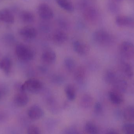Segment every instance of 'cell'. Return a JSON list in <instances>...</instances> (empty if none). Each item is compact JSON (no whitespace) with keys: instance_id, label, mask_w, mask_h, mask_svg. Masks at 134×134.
Masks as SVG:
<instances>
[{"instance_id":"1","label":"cell","mask_w":134,"mask_h":134,"mask_svg":"<svg viewBox=\"0 0 134 134\" xmlns=\"http://www.w3.org/2000/svg\"><path fill=\"white\" fill-rule=\"evenodd\" d=\"M43 84L39 79L32 78L29 79L22 85V91L32 94L38 93L42 89Z\"/></svg>"},{"instance_id":"2","label":"cell","mask_w":134,"mask_h":134,"mask_svg":"<svg viewBox=\"0 0 134 134\" xmlns=\"http://www.w3.org/2000/svg\"><path fill=\"white\" fill-rule=\"evenodd\" d=\"M15 52L18 58L23 61H30L34 57V51L30 47L24 44L17 45L16 47Z\"/></svg>"},{"instance_id":"3","label":"cell","mask_w":134,"mask_h":134,"mask_svg":"<svg viewBox=\"0 0 134 134\" xmlns=\"http://www.w3.org/2000/svg\"><path fill=\"white\" fill-rule=\"evenodd\" d=\"M93 37L96 42L103 45H109L113 42V37L111 35L103 30H98L95 31Z\"/></svg>"},{"instance_id":"4","label":"cell","mask_w":134,"mask_h":134,"mask_svg":"<svg viewBox=\"0 0 134 134\" xmlns=\"http://www.w3.org/2000/svg\"><path fill=\"white\" fill-rule=\"evenodd\" d=\"M120 54L127 59H133L134 57V45L130 41L123 42L120 46Z\"/></svg>"},{"instance_id":"5","label":"cell","mask_w":134,"mask_h":134,"mask_svg":"<svg viewBox=\"0 0 134 134\" xmlns=\"http://www.w3.org/2000/svg\"><path fill=\"white\" fill-rule=\"evenodd\" d=\"M37 12L39 16L43 19H51L54 17L53 10L48 5L45 3H42L38 6Z\"/></svg>"},{"instance_id":"6","label":"cell","mask_w":134,"mask_h":134,"mask_svg":"<svg viewBox=\"0 0 134 134\" xmlns=\"http://www.w3.org/2000/svg\"><path fill=\"white\" fill-rule=\"evenodd\" d=\"M19 33L23 37L27 39L35 38L38 34V32L36 28L34 27L30 26H27L22 28L20 30Z\"/></svg>"},{"instance_id":"7","label":"cell","mask_w":134,"mask_h":134,"mask_svg":"<svg viewBox=\"0 0 134 134\" xmlns=\"http://www.w3.org/2000/svg\"><path fill=\"white\" fill-rule=\"evenodd\" d=\"M73 49L74 51L81 56H85L89 53L90 48L89 46L82 42L79 41H75L73 42Z\"/></svg>"},{"instance_id":"8","label":"cell","mask_w":134,"mask_h":134,"mask_svg":"<svg viewBox=\"0 0 134 134\" xmlns=\"http://www.w3.org/2000/svg\"><path fill=\"white\" fill-rule=\"evenodd\" d=\"M27 114L31 119L36 120L42 118L44 115V112L43 109L40 106L35 105L29 109Z\"/></svg>"},{"instance_id":"9","label":"cell","mask_w":134,"mask_h":134,"mask_svg":"<svg viewBox=\"0 0 134 134\" xmlns=\"http://www.w3.org/2000/svg\"><path fill=\"white\" fill-rule=\"evenodd\" d=\"M115 21L119 26L134 27V20L129 17L122 15L118 16L116 18Z\"/></svg>"},{"instance_id":"10","label":"cell","mask_w":134,"mask_h":134,"mask_svg":"<svg viewBox=\"0 0 134 134\" xmlns=\"http://www.w3.org/2000/svg\"><path fill=\"white\" fill-rule=\"evenodd\" d=\"M41 59L42 61L46 64H53L56 61V54L52 50H47L43 52Z\"/></svg>"},{"instance_id":"11","label":"cell","mask_w":134,"mask_h":134,"mask_svg":"<svg viewBox=\"0 0 134 134\" xmlns=\"http://www.w3.org/2000/svg\"><path fill=\"white\" fill-rule=\"evenodd\" d=\"M29 101V97L26 92L24 91L19 92L14 97V102L17 106L19 107H23L26 105Z\"/></svg>"},{"instance_id":"12","label":"cell","mask_w":134,"mask_h":134,"mask_svg":"<svg viewBox=\"0 0 134 134\" xmlns=\"http://www.w3.org/2000/svg\"><path fill=\"white\" fill-rule=\"evenodd\" d=\"M0 20L9 24H12L15 22V17L10 10L4 9L0 10Z\"/></svg>"},{"instance_id":"13","label":"cell","mask_w":134,"mask_h":134,"mask_svg":"<svg viewBox=\"0 0 134 134\" xmlns=\"http://www.w3.org/2000/svg\"><path fill=\"white\" fill-rule=\"evenodd\" d=\"M120 68L123 74L127 78H131L133 76L134 70L130 64L126 61H121Z\"/></svg>"},{"instance_id":"14","label":"cell","mask_w":134,"mask_h":134,"mask_svg":"<svg viewBox=\"0 0 134 134\" xmlns=\"http://www.w3.org/2000/svg\"><path fill=\"white\" fill-rule=\"evenodd\" d=\"M109 98L111 102L113 104L118 105L122 104L124 98L121 93L115 90L109 91L108 93Z\"/></svg>"},{"instance_id":"15","label":"cell","mask_w":134,"mask_h":134,"mask_svg":"<svg viewBox=\"0 0 134 134\" xmlns=\"http://www.w3.org/2000/svg\"><path fill=\"white\" fill-rule=\"evenodd\" d=\"M114 90L119 93H125L128 88V84L126 80L121 79H117L112 85Z\"/></svg>"},{"instance_id":"16","label":"cell","mask_w":134,"mask_h":134,"mask_svg":"<svg viewBox=\"0 0 134 134\" xmlns=\"http://www.w3.org/2000/svg\"><path fill=\"white\" fill-rule=\"evenodd\" d=\"M12 67V61L9 57H5L0 61V69L6 74L8 75L10 73Z\"/></svg>"},{"instance_id":"17","label":"cell","mask_w":134,"mask_h":134,"mask_svg":"<svg viewBox=\"0 0 134 134\" xmlns=\"http://www.w3.org/2000/svg\"><path fill=\"white\" fill-rule=\"evenodd\" d=\"M53 39L55 43L62 44L67 41L68 35L63 31L58 30L55 31L53 34Z\"/></svg>"},{"instance_id":"18","label":"cell","mask_w":134,"mask_h":134,"mask_svg":"<svg viewBox=\"0 0 134 134\" xmlns=\"http://www.w3.org/2000/svg\"><path fill=\"white\" fill-rule=\"evenodd\" d=\"M86 78V72L83 67H79L76 68L74 74L75 80L79 84H82Z\"/></svg>"},{"instance_id":"19","label":"cell","mask_w":134,"mask_h":134,"mask_svg":"<svg viewBox=\"0 0 134 134\" xmlns=\"http://www.w3.org/2000/svg\"><path fill=\"white\" fill-rule=\"evenodd\" d=\"M65 92L67 98L70 101H73L76 96V90L75 85L69 84L66 86Z\"/></svg>"},{"instance_id":"20","label":"cell","mask_w":134,"mask_h":134,"mask_svg":"<svg viewBox=\"0 0 134 134\" xmlns=\"http://www.w3.org/2000/svg\"><path fill=\"white\" fill-rule=\"evenodd\" d=\"M93 100L91 95L85 94L81 98L80 100V105L82 108L88 109L90 108L93 105Z\"/></svg>"},{"instance_id":"21","label":"cell","mask_w":134,"mask_h":134,"mask_svg":"<svg viewBox=\"0 0 134 134\" xmlns=\"http://www.w3.org/2000/svg\"><path fill=\"white\" fill-rule=\"evenodd\" d=\"M118 79L117 75L112 70H107L104 75V79L106 83L112 85Z\"/></svg>"},{"instance_id":"22","label":"cell","mask_w":134,"mask_h":134,"mask_svg":"<svg viewBox=\"0 0 134 134\" xmlns=\"http://www.w3.org/2000/svg\"><path fill=\"white\" fill-rule=\"evenodd\" d=\"M124 118L129 122L134 121V107L128 106L125 108L122 112Z\"/></svg>"},{"instance_id":"23","label":"cell","mask_w":134,"mask_h":134,"mask_svg":"<svg viewBox=\"0 0 134 134\" xmlns=\"http://www.w3.org/2000/svg\"><path fill=\"white\" fill-rule=\"evenodd\" d=\"M57 4L63 9L67 12H73L74 7L72 3L69 0H56Z\"/></svg>"},{"instance_id":"24","label":"cell","mask_w":134,"mask_h":134,"mask_svg":"<svg viewBox=\"0 0 134 134\" xmlns=\"http://www.w3.org/2000/svg\"><path fill=\"white\" fill-rule=\"evenodd\" d=\"M20 18L24 22L27 23H33L35 20V16L32 13L28 11H23L21 13Z\"/></svg>"},{"instance_id":"25","label":"cell","mask_w":134,"mask_h":134,"mask_svg":"<svg viewBox=\"0 0 134 134\" xmlns=\"http://www.w3.org/2000/svg\"><path fill=\"white\" fill-rule=\"evenodd\" d=\"M84 130L86 133L88 134H96L98 133V127L93 122H87L84 126Z\"/></svg>"},{"instance_id":"26","label":"cell","mask_w":134,"mask_h":134,"mask_svg":"<svg viewBox=\"0 0 134 134\" xmlns=\"http://www.w3.org/2000/svg\"><path fill=\"white\" fill-rule=\"evenodd\" d=\"M65 67L69 71L71 72L75 70L76 67V62L73 58L67 57L64 60Z\"/></svg>"},{"instance_id":"27","label":"cell","mask_w":134,"mask_h":134,"mask_svg":"<svg viewBox=\"0 0 134 134\" xmlns=\"http://www.w3.org/2000/svg\"><path fill=\"white\" fill-rule=\"evenodd\" d=\"M123 132L125 134H134V123H127L123 125Z\"/></svg>"},{"instance_id":"28","label":"cell","mask_w":134,"mask_h":134,"mask_svg":"<svg viewBox=\"0 0 134 134\" xmlns=\"http://www.w3.org/2000/svg\"><path fill=\"white\" fill-rule=\"evenodd\" d=\"M27 133L28 134H39L41 133L40 129L37 126H31L28 127L27 130Z\"/></svg>"},{"instance_id":"29","label":"cell","mask_w":134,"mask_h":134,"mask_svg":"<svg viewBox=\"0 0 134 134\" xmlns=\"http://www.w3.org/2000/svg\"><path fill=\"white\" fill-rule=\"evenodd\" d=\"M52 80L54 83L58 84H61L64 81V78L61 76L55 75L52 77Z\"/></svg>"},{"instance_id":"30","label":"cell","mask_w":134,"mask_h":134,"mask_svg":"<svg viewBox=\"0 0 134 134\" xmlns=\"http://www.w3.org/2000/svg\"><path fill=\"white\" fill-rule=\"evenodd\" d=\"M102 110L103 108L100 102H96L94 105V112L97 114H100L102 112Z\"/></svg>"},{"instance_id":"31","label":"cell","mask_w":134,"mask_h":134,"mask_svg":"<svg viewBox=\"0 0 134 134\" xmlns=\"http://www.w3.org/2000/svg\"><path fill=\"white\" fill-rule=\"evenodd\" d=\"M5 40L7 42L11 43L15 41V37L12 34H8L5 35L4 36Z\"/></svg>"},{"instance_id":"32","label":"cell","mask_w":134,"mask_h":134,"mask_svg":"<svg viewBox=\"0 0 134 134\" xmlns=\"http://www.w3.org/2000/svg\"><path fill=\"white\" fill-rule=\"evenodd\" d=\"M94 13L93 11H92V10H91V11H88L86 12L87 14V17L88 18H90L91 19H93V16H94V13Z\"/></svg>"},{"instance_id":"33","label":"cell","mask_w":134,"mask_h":134,"mask_svg":"<svg viewBox=\"0 0 134 134\" xmlns=\"http://www.w3.org/2000/svg\"><path fill=\"white\" fill-rule=\"evenodd\" d=\"M118 132L116 131L115 129H109L107 131V132L106 133L109 134H118Z\"/></svg>"},{"instance_id":"34","label":"cell","mask_w":134,"mask_h":134,"mask_svg":"<svg viewBox=\"0 0 134 134\" xmlns=\"http://www.w3.org/2000/svg\"><path fill=\"white\" fill-rule=\"evenodd\" d=\"M39 70L42 72H46L47 71V69L45 67L43 66H41L39 67Z\"/></svg>"},{"instance_id":"35","label":"cell","mask_w":134,"mask_h":134,"mask_svg":"<svg viewBox=\"0 0 134 134\" xmlns=\"http://www.w3.org/2000/svg\"><path fill=\"white\" fill-rule=\"evenodd\" d=\"M1 95H2V93H1V91H0V98H1Z\"/></svg>"}]
</instances>
